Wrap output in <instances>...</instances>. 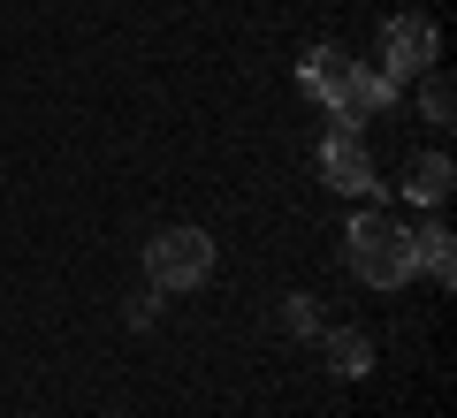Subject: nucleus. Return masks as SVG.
Returning <instances> with one entry per match:
<instances>
[{"label": "nucleus", "mask_w": 457, "mask_h": 418, "mask_svg": "<svg viewBox=\"0 0 457 418\" xmlns=\"http://www.w3.org/2000/svg\"><path fill=\"white\" fill-rule=\"evenodd\" d=\"M343 266L359 274L366 290H404V282H411L404 228H396L389 213H351V228H343Z\"/></svg>", "instance_id": "nucleus-1"}, {"label": "nucleus", "mask_w": 457, "mask_h": 418, "mask_svg": "<svg viewBox=\"0 0 457 418\" xmlns=\"http://www.w3.org/2000/svg\"><path fill=\"white\" fill-rule=\"evenodd\" d=\"M213 274V236L206 228H191V221H176V228H161V236L145 243V282L153 290H198Z\"/></svg>", "instance_id": "nucleus-2"}, {"label": "nucleus", "mask_w": 457, "mask_h": 418, "mask_svg": "<svg viewBox=\"0 0 457 418\" xmlns=\"http://www.w3.org/2000/svg\"><path fill=\"white\" fill-rule=\"evenodd\" d=\"M381 77L396 84V92H404L411 77H427V69H442V31L427 16H389L381 23Z\"/></svg>", "instance_id": "nucleus-3"}, {"label": "nucleus", "mask_w": 457, "mask_h": 418, "mask_svg": "<svg viewBox=\"0 0 457 418\" xmlns=\"http://www.w3.org/2000/svg\"><path fill=\"white\" fill-rule=\"evenodd\" d=\"M396 107V84L381 77L374 61H351V77L336 84V99H328V114H336V129H359V122H374V114H389Z\"/></svg>", "instance_id": "nucleus-4"}, {"label": "nucleus", "mask_w": 457, "mask_h": 418, "mask_svg": "<svg viewBox=\"0 0 457 418\" xmlns=\"http://www.w3.org/2000/svg\"><path fill=\"white\" fill-rule=\"evenodd\" d=\"M320 176H328V191H343V198H374L381 191V183H374V152L359 145V129H328Z\"/></svg>", "instance_id": "nucleus-5"}, {"label": "nucleus", "mask_w": 457, "mask_h": 418, "mask_svg": "<svg viewBox=\"0 0 457 418\" xmlns=\"http://www.w3.org/2000/svg\"><path fill=\"white\" fill-rule=\"evenodd\" d=\"M404 243H411V274H427V282H442V290L457 282V236H450L442 221L404 228Z\"/></svg>", "instance_id": "nucleus-6"}, {"label": "nucleus", "mask_w": 457, "mask_h": 418, "mask_svg": "<svg viewBox=\"0 0 457 418\" xmlns=\"http://www.w3.org/2000/svg\"><path fill=\"white\" fill-rule=\"evenodd\" d=\"M351 61H359V53L343 46V38H320V46L297 61V84H305V99H320V107H328V99H336V84L351 77Z\"/></svg>", "instance_id": "nucleus-7"}, {"label": "nucleus", "mask_w": 457, "mask_h": 418, "mask_svg": "<svg viewBox=\"0 0 457 418\" xmlns=\"http://www.w3.org/2000/svg\"><path fill=\"white\" fill-rule=\"evenodd\" d=\"M450 183H457L450 152H420V160H404V183H396V191H404L411 206H442V198H450Z\"/></svg>", "instance_id": "nucleus-8"}, {"label": "nucleus", "mask_w": 457, "mask_h": 418, "mask_svg": "<svg viewBox=\"0 0 457 418\" xmlns=\"http://www.w3.org/2000/svg\"><path fill=\"white\" fill-rule=\"evenodd\" d=\"M320 357H328L336 381H359V373L374 365V342H366L359 327H320Z\"/></svg>", "instance_id": "nucleus-9"}, {"label": "nucleus", "mask_w": 457, "mask_h": 418, "mask_svg": "<svg viewBox=\"0 0 457 418\" xmlns=\"http://www.w3.org/2000/svg\"><path fill=\"white\" fill-rule=\"evenodd\" d=\"M411 84H420V114H427L435 129H450V77L427 69V77H411Z\"/></svg>", "instance_id": "nucleus-10"}, {"label": "nucleus", "mask_w": 457, "mask_h": 418, "mask_svg": "<svg viewBox=\"0 0 457 418\" xmlns=\"http://www.w3.org/2000/svg\"><path fill=\"white\" fill-rule=\"evenodd\" d=\"M282 335H320V305L312 297H282Z\"/></svg>", "instance_id": "nucleus-11"}, {"label": "nucleus", "mask_w": 457, "mask_h": 418, "mask_svg": "<svg viewBox=\"0 0 457 418\" xmlns=\"http://www.w3.org/2000/svg\"><path fill=\"white\" fill-rule=\"evenodd\" d=\"M153 312H161V290L145 282V290H137L130 305H122V320H130V327H153Z\"/></svg>", "instance_id": "nucleus-12"}]
</instances>
